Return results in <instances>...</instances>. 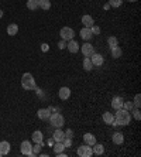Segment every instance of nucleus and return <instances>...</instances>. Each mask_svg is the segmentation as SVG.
Returning <instances> with one entry per match:
<instances>
[{"label":"nucleus","instance_id":"nucleus-14","mask_svg":"<svg viewBox=\"0 0 141 157\" xmlns=\"http://www.w3.org/2000/svg\"><path fill=\"white\" fill-rule=\"evenodd\" d=\"M83 142H85V145L93 146L95 143H96V136L92 135V133H85L83 135Z\"/></svg>","mask_w":141,"mask_h":157},{"label":"nucleus","instance_id":"nucleus-2","mask_svg":"<svg viewBox=\"0 0 141 157\" xmlns=\"http://www.w3.org/2000/svg\"><path fill=\"white\" fill-rule=\"evenodd\" d=\"M21 87H23V89H25V91H34L37 88L35 79H34V77H32L30 72H25V74L21 77Z\"/></svg>","mask_w":141,"mask_h":157},{"label":"nucleus","instance_id":"nucleus-34","mask_svg":"<svg viewBox=\"0 0 141 157\" xmlns=\"http://www.w3.org/2000/svg\"><path fill=\"white\" fill-rule=\"evenodd\" d=\"M90 30H92V34L95 36V34H100V27L99 26H95L93 24L92 27H90Z\"/></svg>","mask_w":141,"mask_h":157},{"label":"nucleus","instance_id":"nucleus-20","mask_svg":"<svg viewBox=\"0 0 141 157\" xmlns=\"http://www.w3.org/2000/svg\"><path fill=\"white\" fill-rule=\"evenodd\" d=\"M31 139H32V142H34V143H42V142H44L42 132H40V130H35V132L32 133Z\"/></svg>","mask_w":141,"mask_h":157},{"label":"nucleus","instance_id":"nucleus-39","mask_svg":"<svg viewBox=\"0 0 141 157\" xmlns=\"http://www.w3.org/2000/svg\"><path fill=\"white\" fill-rule=\"evenodd\" d=\"M109 9H110V4H109V3L105 4V10H109Z\"/></svg>","mask_w":141,"mask_h":157},{"label":"nucleus","instance_id":"nucleus-9","mask_svg":"<svg viewBox=\"0 0 141 157\" xmlns=\"http://www.w3.org/2000/svg\"><path fill=\"white\" fill-rule=\"evenodd\" d=\"M90 58V61H92L93 67L96 65V67H102L103 65V62H105V58H103V55H100V54H93L92 57H89Z\"/></svg>","mask_w":141,"mask_h":157},{"label":"nucleus","instance_id":"nucleus-25","mask_svg":"<svg viewBox=\"0 0 141 157\" xmlns=\"http://www.w3.org/2000/svg\"><path fill=\"white\" fill-rule=\"evenodd\" d=\"M27 9L31 12L37 10L38 9V0H27Z\"/></svg>","mask_w":141,"mask_h":157},{"label":"nucleus","instance_id":"nucleus-18","mask_svg":"<svg viewBox=\"0 0 141 157\" xmlns=\"http://www.w3.org/2000/svg\"><path fill=\"white\" fill-rule=\"evenodd\" d=\"M52 137H54V142H64L65 132H64V130H61V128H56V130L54 132Z\"/></svg>","mask_w":141,"mask_h":157},{"label":"nucleus","instance_id":"nucleus-40","mask_svg":"<svg viewBox=\"0 0 141 157\" xmlns=\"http://www.w3.org/2000/svg\"><path fill=\"white\" fill-rule=\"evenodd\" d=\"M127 2H130V3H134V2H137V0H127Z\"/></svg>","mask_w":141,"mask_h":157},{"label":"nucleus","instance_id":"nucleus-3","mask_svg":"<svg viewBox=\"0 0 141 157\" xmlns=\"http://www.w3.org/2000/svg\"><path fill=\"white\" fill-rule=\"evenodd\" d=\"M48 120L51 122V125H52L54 128H62V126L65 125V118L61 115V113H56V112L51 113Z\"/></svg>","mask_w":141,"mask_h":157},{"label":"nucleus","instance_id":"nucleus-38","mask_svg":"<svg viewBox=\"0 0 141 157\" xmlns=\"http://www.w3.org/2000/svg\"><path fill=\"white\" fill-rule=\"evenodd\" d=\"M41 50H42V51H48L49 50L48 44H42V46H41Z\"/></svg>","mask_w":141,"mask_h":157},{"label":"nucleus","instance_id":"nucleus-8","mask_svg":"<svg viewBox=\"0 0 141 157\" xmlns=\"http://www.w3.org/2000/svg\"><path fill=\"white\" fill-rule=\"evenodd\" d=\"M79 34H81V38L82 40H85V41H90V40L93 38L92 30L89 29V27H83V29L79 31Z\"/></svg>","mask_w":141,"mask_h":157},{"label":"nucleus","instance_id":"nucleus-24","mask_svg":"<svg viewBox=\"0 0 141 157\" xmlns=\"http://www.w3.org/2000/svg\"><path fill=\"white\" fill-rule=\"evenodd\" d=\"M121 54H123V50H121V47L116 46V47H113V48H112V57H113V58H120V57H121Z\"/></svg>","mask_w":141,"mask_h":157},{"label":"nucleus","instance_id":"nucleus-5","mask_svg":"<svg viewBox=\"0 0 141 157\" xmlns=\"http://www.w3.org/2000/svg\"><path fill=\"white\" fill-rule=\"evenodd\" d=\"M20 150H21V153L24 154V156H28V157L35 156V154L32 153V145H31V142H30V140H24V142H23L21 146H20Z\"/></svg>","mask_w":141,"mask_h":157},{"label":"nucleus","instance_id":"nucleus-29","mask_svg":"<svg viewBox=\"0 0 141 157\" xmlns=\"http://www.w3.org/2000/svg\"><path fill=\"white\" fill-rule=\"evenodd\" d=\"M107 44L110 46V48H113V47L119 46V40H117L116 37H109L107 38Z\"/></svg>","mask_w":141,"mask_h":157},{"label":"nucleus","instance_id":"nucleus-36","mask_svg":"<svg viewBox=\"0 0 141 157\" xmlns=\"http://www.w3.org/2000/svg\"><path fill=\"white\" fill-rule=\"evenodd\" d=\"M62 143L65 145V147H71V145H72V139H68V137H65Z\"/></svg>","mask_w":141,"mask_h":157},{"label":"nucleus","instance_id":"nucleus-13","mask_svg":"<svg viewBox=\"0 0 141 157\" xmlns=\"http://www.w3.org/2000/svg\"><path fill=\"white\" fill-rule=\"evenodd\" d=\"M112 140L114 145H123L124 143V135L120 132H116V133H113V136H112Z\"/></svg>","mask_w":141,"mask_h":157},{"label":"nucleus","instance_id":"nucleus-26","mask_svg":"<svg viewBox=\"0 0 141 157\" xmlns=\"http://www.w3.org/2000/svg\"><path fill=\"white\" fill-rule=\"evenodd\" d=\"M54 152L56 153H61V152H65V145L62 142H55V145H54Z\"/></svg>","mask_w":141,"mask_h":157},{"label":"nucleus","instance_id":"nucleus-28","mask_svg":"<svg viewBox=\"0 0 141 157\" xmlns=\"http://www.w3.org/2000/svg\"><path fill=\"white\" fill-rule=\"evenodd\" d=\"M130 113H133V118L136 120H140L141 119V112H140V109H138V108H133V109L130 111Z\"/></svg>","mask_w":141,"mask_h":157},{"label":"nucleus","instance_id":"nucleus-33","mask_svg":"<svg viewBox=\"0 0 141 157\" xmlns=\"http://www.w3.org/2000/svg\"><path fill=\"white\" fill-rule=\"evenodd\" d=\"M134 108V105H133V102H123V109H126V111H131Z\"/></svg>","mask_w":141,"mask_h":157},{"label":"nucleus","instance_id":"nucleus-15","mask_svg":"<svg viewBox=\"0 0 141 157\" xmlns=\"http://www.w3.org/2000/svg\"><path fill=\"white\" fill-rule=\"evenodd\" d=\"M82 24H83V27H92L93 24H95V20H93L92 16H89V14H85V16H82Z\"/></svg>","mask_w":141,"mask_h":157},{"label":"nucleus","instance_id":"nucleus-4","mask_svg":"<svg viewBox=\"0 0 141 157\" xmlns=\"http://www.w3.org/2000/svg\"><path fill=\"white\" fill-rule=\"evenodd\" d=\"M59 36L62 40H65V41H69V40H73V37H75V31H73L71 27H62L59 31Z\"/></svg>","mask_w":141,"mask_h":157},{"label":"nucleus","instance_id":"nucleus-10","mask_svg":"<svg viewBox=\"0 0 141 157\" xmlns=\"http://www.w3.org/2000/svg\"><path fill=\"white\" fill-rule=\"evenodd\" d=\"M66 48H68L69 53L76 54L78 51H79V43H78L76 40H69L68 44H66Z\"/></svg>","mask_w":141,"mask_h":157},{"label":"nucleus","instance_id":"nucleus-35","mask_svg":"<svg viewBox=\"0 0 141 157\" xmlns=\"http://www.w3.org/2000/svg\"><path fill=\"white\" fill-rule=\"evenodd\" d=\"M65 137H68V139H73V130L72 129H66V130H65Z\"/></svg>","mask_w":141,"mask_h":157},{"label":"nucleus","instance_id":"nucleus-30","mask_svg":"<svg viewBox=\"0 0 141 157\" xmlns=\"http://www.w3.org/2000/svg\"><path fill=\"white\" fill-rule=\"evenodd\" d=\"M41 149H42V143H35L32 146V153L34 154H40L41 153Z\"/></svg>","mask_w":141,"mask_h":157},{"label":"nucleus","instance_id":"nucleus-27","mask_svg":"<svg viewBox=\"0 0 141 157\" xmlns=\"http://www.w3.org/2000/svg\"><path fill=\"white\" fill-rule=\"evenodd\" d=\"M83 68L86 71H92L93 70V64H92V61H90V58H89V57H85V60H83Z\"/></svg>","mask_w":141,"mask_h":157},{"label":"nucleus","instance_id":"nucleus-22","mask_svg":"<svg viewBox=\"0 0 141 157\" xmlns=\"http://www.w3.org/2000/svg\"><path fill=\"white\" fill-rule=\"evenodd\" d=\"M18 33V26L16 23H12V24L7 26V34L8 36H16Z\"/></svg>","mask_w":141,"mask_h":157},{"label":"nucleus","instance_id":"nucleus-19","mask_svg":"<svg viewBox=\"0 0 141 157\" xmlns=\"http://www.w3.org/2000/svg\"><path fill=\"white\" fill-rule=\"evenodd\" d=\"M92 152L93 154H97V156H102V154L105 153V147H103V145H100V143H95L92 147Z\"/></svg>","mask_w":141,"mask_h":157},{"label":"nucleus","instance_id":"nucleus-21","mask_svg":"<svg viewBox=\"0 0 141 157\" xmlns=\"http://www.w3.org/2000/svg\"><path fill=\"white\" fill-rule=\"evenodd\" d=\"M102 119H103V122H105L106 125H112L113 120H114V115L110 113V112H105L103 116H102Z\"/></svg>","mask_w":141,"mask_h":157},{"label":"nucleus","instance_id":"nucleus-32","mask_svg":"<svg viewBox=\"0 0 141 157\" xmlns=\"http://www.w3.org/2000/svg\"><path fill=\"white\" fill-rule=\"evenodd\" d=\"M133 105L136 108H140V105H141V95L140 94H137V95L134 96V102H133Z\"/></svg>","mask_w":141,"mask_h":157},{"label":"nucleus","instance_id":"nucleus-12","mask_svg":"<svg viewBox=\"0 0 141 157\" xmlns=\"http://www.w3.org/2000/svg\"><path fill=\"white\" fill-rule=\"evenodd\" d=\"M58 95H59V99H62V101H66L71 96V89H69L68 87H62L58 91Z\"/></svg>","mask_w":141,"mask_h":157},{"label":"nucleus","instance_id":"nucleus-41","mask_svg":"<svg viewBox=\"0 0 141 157\" xmlns=\"http://www.w3.org/2000/svg\"><path fill=\"white\" fill-rule=\"evenodd\" d=\"M0 156H2V154H0Z\"/></svg>","mask_w":141,"mask_h":157},{"label":"nucleus","instance_id":"nucleus-23","mask_svg":"<svg viewBox=\"0 0 141 157\" xmlns=\"http://www.w3.org/2000/svg\"><path fill=\"white\" fill-rule=\"evenodd\" d=\"M38 7L42 10H49L51 9V2L49 0H38Z\"/></svg>","mask_w":141,"mask_h":157},{"label":"nucleus","instance_id":"nucleus-31","mask_svg":"<svg viewBox=\"0 0 141 157\" xmlns=\"http://www.w3.org/2000/svg\"><path fill=\"white\" fill-rule=\"evenodd\" d=\"M121 2H123V0H109V4H110V7L117 9L121 6Z\"/></svg>","mask_w":141,"mask_h":157},{"label":"nucleus","instance_id":"nucleus-7","mask_svg":"<svg viewBox=\"0 0 141 157\" xmlns=\"http://www.w3.org/2000/svg\"><path fill=\"white\" fill-rule=\"evenodd\" d=\"M81 51H82V54H83L85 57H92L93 54H95V47H93L89 41H86L83 46L81 47Z\"/></svg>","mask_w":141,"mask_h":157},{"label":"nucleus","instance_id":"nucleus-11","mask_svg":"<svg viewBox=\"0 0 141 157\" xmlns=\"http://www.w3.org/2000/svg\"><path fill=\"white\" fill-rule=\"evenodd\" d=\"M37 116H38V119H41V120H48L49 116H51V111H49L48 108H45V109H38Z\"/></svg>","mask_w":141,"mask_h":157},{"label":"nucleus","instance_id":"nucleus-37","mask_svg":"<svg viewBox=\"0 0 141 157\" xmlns=\"http://www.w3.org/2000/svg\"><path fill=\"white\" fill-rule=\"evenodd\" d=\"M65 47H66V41H65V40H61V41L58 43V48H59V50H64Z\"/></svg>","mask_w":141,"mask_h":157},{"label":"nucleus","instance_id":"nucleus-17","mask_svg":"<svg viewBox=\"0 0 141 157\" xmlns=\"http://www.w3.org/2000/svg\"><path fill=\"white\" fill-rule=\"evenodd\" d=\"M123 98L121 96H114L112 99V106H113V109L114 111H117V109H120V108H123Z\"/></svg>","mask_w":141,"mask_h":157},{"label":"nucleus","instance_id":"nucleus-6","mask_svg":"<svg viewBox=\"0 0 141 157\" xmlns=\"http://www.w3.org/2000/svg\"><path fill=\"white\" fill-rule=\"evenodd\" d=\"M76 154L79 157H90L93 154L92 152V146H89V145H82L78 147L76 150Z\"/></svg>","mask_w":141,"mask_h":157},{"label":"nucleus","instance_id":"nucleus-16","mask_svg":"<svg viewBox=\"0 0 141 157\" xmlns=\"http://www.w3.org/2000/svg\"><path fill=\"white\" fill-rule=\"evenodd\" d=\"M10 153V143L7 140L0 142V154L2 156H6V154Z\"/></svg>","mask_w":141,"mask_h":157},{"label":"nucleus","instance_id":"nucleus-1","mask_svg":"<svg viewBox=\"0 0 141 157\" xmlns=\"http://www.w3.org/2000/svg\"><path fill=\"white\" fill-rule=\"evenodd\" d=\"M131 122V113L126 111L123 108L117 109L114 113V120H113V126H127Z\"/></svg>","mask_w":141,"mask_h":157}]
</instances>
